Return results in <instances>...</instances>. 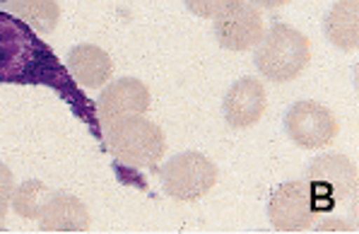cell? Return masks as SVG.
<instances>
[{
	"mask_svg": "<svg viewBox=\"0 0 359 234\" xmlns=\"http://www.w3.org/2000/svg\"><path fill=\"white\" fill-rule=\"evenodd\" d=\"M251 3L258 5V8H283L290 0H251Z\"/></svg>",
	"mask_w": 359,
	"mask_h": 234,
	"instance_id": "obj_18",
	"label": "cell"
},
{
	"mask_svg": "<svg viewBox=\"0 0 359 234\" xmlns=\"http://www.w3.org/2000/svg\"><path fill=\"white\" fill-rule=\"evenodd\" d=\"M68 72L80 87L87 90H99L104 87L114 75V60L104 48L95 44H80L70 48L68 53Z\"/></svg>",
	"mask_w": 359,
	"mask_h": 234,
	"instance_id": "obj_12",
	"label": "cell"
},
{
	"mask_svg": "<svg viewBox=\"0 0 359 234\" xmlns=\"http://www.w3.org/2000/svg\"><path fill=\"white\" fill-rule=\"evenodd\" d=\"M217 164L201 152H179L159 171L164 193L176 200H198L217 183Z\"/></svg>",
	"mask_w": 359,
	"mask_h": 234,
	"instance_id": "obj_4",
	"label": "cell"
},
{
	"mask_svg": "<svg viewBox=\"0 0 359 234\" xmlns=\"http://www.w3.org/2000/svg\"><path fill=\"white\" fill-rule=\"evenodd\" d=\"M36 220L41 232H85L92 225L87 205L68 191H46Z\"/></svg>",
	"mask_w": 359,
	"mask_h": 234,
	"instance_id": "obj_10",
	"label": "cell"
},
{
	"mask_svg": "<svg viewBox=\"0 0 359 234\" xmlns=\"http://www.w3.org/2000/svg\"><path fill=\"white\" fill-rule=\"evenodd\" d=\"M285 131L292 138V143L299 148L321 150L335 141L340 126L330 109H325L318 102H311V99H304V102L292 104V109L287 111Z\"/></svg>",
	"mask_w": 359,
	"mask_h": 234,
	"instance_id": "obj_6",
	"label": "cell"
},
{
	"mask_svg": "<svg viewBox=\"0 0 359 234\" xmlns=\"http://www.w3.org/2000/svg\"><path fill=\"white\" fill-rule=\"evenodd\" d=\"M318 213H325V210L306 179L280 183L268 203L270 225L280 232L306 230L316 222Z\"/></svg>",
	"mask_w": 359,
	"mask_h": 234,
	"instance_id": "obj_5",
	"label": "cell"
},
{
	"mask_svg": "<svg viewBox=\"0 0 359 234\" xmlns=\"http://www.w3.org/2000/svg\"><path fill=\"white\" fill-rule=\"evenodd\" d=\"M328 227H342V230H350L347 225H342V222H335V220H330V222H325V225H321V230H328Z\"/></svg>",
	"mask_w": 359,
	"mask_h": 234,
	"instance_id": "obj_19",
	"label": "cell"
},
{
	"mask_svg": "<svg viewBox=\"0 0 359 234\" xmlns=\"http://www.w3.org/2000/svg\"><path fill=\"white\" fill-rule=\"evenodd\" d=\"M152 94L150 87L137 77H118L109 82L102 94L95 99V111L99 124H111V121L126 119V116L145 114L150 109Z\"/></svg>",
	"mask_w": 359,
	"mask_h": 234,
	"instance_id": "obj_9",
	"label": "cell"
},
{
	"mask_svg": "<svg viewBox=\"0 0 359 234\" xmlns=\"http://www.w3.org/2000/svg\"><path fill=\"white\" fill-rule=\"evenodd\" d=\"M3 3H5V0H0V5H3Z\"/></svg>",
	"mask_w": 359,
	"mask_h": 234,
	"instance_id": "obj_20",
	"label": "cell"
},
{
	"mask_svg": "<svg viewBox=\"0 0 359 234\" xmlns=\"http://www.w3.org/2000/svg\"><path fill=\"white\" fill-rule=\"evenodd\" d=\"M107 148L118 162L142 169L154 167L167 152L162 128L152 121H147L142 114L126 116V119L111 121L107 126Z\"/></svg>",
	"mask_w": 359,
	"mask_h": 234,
	"instance_id": "obj_3",
	"label": "cell"
},
{
	"mask_svg": "<svg viewBox=\"0 0 359 234\" xmlns=\"http://www.w3.org/2000/svg\"><path fill=\"white\" fill-rule=\"evenodd\" d=\"M0 85H41L63 99L75 119L102 141V124L97 119L95 99H90L70 77L53 48L25 25L20 18L0 10Z\"/></svg>",
	"mask_w": 359,
	"mask_h": 234,
	"instance_id": "obj_1",
	"label": "cell"
},
{
	"mask_svg": "<svg viewBox=\"0 0 359 234\" xmlns=\"http://www.w3.org/2000/svg\"><path fill=\"white\" fill-rule=\"evenodd\" d=\"M13 188H15V179L13 171H10L8 164L0 162V222L5 220L10 210V198H13Z\"/></svg>",
	"mask_w": 359,
	"mask_h": 234,
	"instance_id": "obj_17",
	"label": "cell"
},
{
	"mask_svg": "<svg viewBox=\"0 0 359 234\" xmlns=\"http://www.w3.org/2000/svg\"><path fill=\"white\" fill-rule=\"evenodd\" d=\"M268 107V94L258 77H241L229 87L222 102V114L229 126L248 128L261 121Z\"/></svg>",
	"mask_w": 359,
	"mask_h": 234,
	"instance_id": "obj_11",
	"label": "cell"
},
{
	"mask_svg": "<svg viewBox=\"0 0 359 234\" xmlns=\"http://www.w3.org/2000/svg\"><path fill=\"white\" fill-rule=\"evenodd\" d=\"M5 13L20 18L39 34H51L60 20L56 0H5Z\"/></svg>",
	"mask_w": 359,
	"mask_h": 234,
	"instance_id": "obj_14",
	"label": "cell"
},
{
	"mask_svg": "<svg viewBox=\"0 0 359 234\" xmlns=\"http://www.w3.org/2000/svg\"><path fill=\"white\" fill-rule=\"evenodd\" d=\"M325 37L342 51L359 46V0H338L325 18Z\"/></svg>",
	"mask_w": 359,
	"mask_h": 234,
	"instance_id": "obj_13",
	"label": "cell"
},
{
	"mask_svg": "<svg viewBox=\"0 0 359 234\" xmlns=\"http://www.w3.org/2000/svg\"><path fill=\"white\" fill-rule=\"evenodd\" d=\"M263 18L258 5L239 0L215 18V37L227 51H248L263 39Z\"/></svg>",
	"mask_w": 359,
	"mask_h": 234,
	"instance_id": "obj_8",
	"label": "cell"
},
{
	"mask_svg": "<svg viewBox=\"0 0 359 234\" xmlns=\"http://www.w3.org/2000/svg\"><path fill=\"white\" fill-rule=\"evenodd\" d=\"M306 181L321 200L323 210L335 208V203L347 198L357 188V167L342 152H325L316 157L306 171Z\"/></svg>",
	"mask_w": 359,
	"mask_h": 234,
	"instance_id": "obj_7",
	"label": "cell"
},
{
	"mask_svg": "<svg viewBox=\"0 0 359 234\" xmlns=\"http://www.w3.org/2000/svg\"><path fill=\"white\" fill-rule=\"evenodd\" d=\"M184 3L193 15L208 20V18H217L219 13H224V10L231 8L234 3H239V0H184Z\"/></svg>",
	"mask_w": 359,
	"mask_h": 234,
	"instance_id": "obj_16",
	"label": "cell"
},
{
	"mask_svg": "<svg viewBox=\"0 0 359 234\" xmlns=\"http://www.w3.org/2000/svg\"><path fill=\"white\" fill-rule=\"evenodd\" d=\"M309 60H311V44L306 34L285 22H273L270 30L263 32V39L258 41L256 56H253V63L261 70V75L273 82L297 80Z\"/></svg>",
	"mask_w": 359,
	"mask_h": 234,
	"instance_id": "obj_2",
	"label": "cell"
},
{
	"mask_svg": "<svg viewBox=\"0 0 359 234\" xmlns=\"http://www.w3.org/2000/svg\"><path fill=\"white\" fill-rule=\"evenodd\" d=\"M46 183L36 181V179H29L25 183H20L18 188H13V198H10V203H13V210L18 213L20 217H25V220H36L39 215V205H41L43 196H46Z\"/></svg>",
	"mask_w": 359,
	"mask_h": 234,
	"instance_id": "obj_15",
	"label": "cell"
}]
</instances>
